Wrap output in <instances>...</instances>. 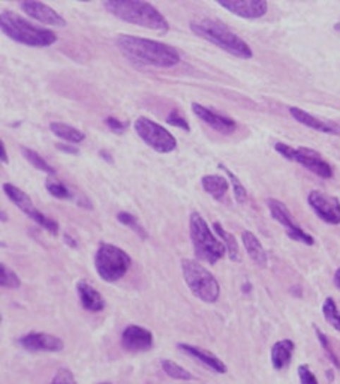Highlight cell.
Segmentation results:
<instances>
[{
	"mask_svg": "<svg viewBox=\"0 0 340 384\" xmlns=\"http://www.w3.org/2000/svg\"><path fill=\"white\" fill-rule=\"evenodd\" d=\"M181 272L188 284L189 290L197 299L205 303H214L221 296L219 282L210 274V272L201 266L195 260L185 258L181 260Z\"/></svg>",
	"mask_w": 340,
	"mask_h": 384,
	"instance_id": "6",
	"label": "cell"
},
{
	"mask_svg": "<svg viewBox=\"0 0 340 384\" xmlns=\"http://www.w3.org/2000/svg\"><path fill=\"white\" fill-rule=\"evenodd\" d=\"M201 185L204 191L210 194L216 200H222L229 190V182L224 176L217 175H209L201 179Z\"/></svg>",
	"mask_w": 340,
	"mask_h": 384,
	"instance_id": "23",
	"label": "cell"
},
{
	"mask_svg": "<svg viewBox=\"0 0 340 384\" xmlns=\"http://www.w3.org/2000/svg\"><path fill=\"white\" fill-rule=\"evenodd\" d=\"M322 314L327 320V323L332 325L333 329L340 332V311L337 309V305L333 297H327L322 305Z\"/></svg>",
	"mask_w": 340,
	"mask_h": 384,
	"instance_id": "27",
	"label": "cell"
},
{
	"mask_svg": "<svg viewBox=\"0 0 340 384\" xmlns=\"http://www.w3.org/2000/svg\"><path fill=\"white\" fill-rule=\"evenodd\" d=\"M0 29L9 40L28 47L44 48L57 42V35L53 30L35 26L9 9H4L0 14Z\"/></svg>",
	"mask_w": 340,
	"mask_h": 384,
	"instance_id": "4",
	"label": "cell"
},
{
	"mask_svg": "<svg viewBox=\"0 0 340 384\" xmlns=\"http://www.w3.org/2000/svg\"><path fill=\"white\" fill-rule=\"evenodd\" d=\"M117 219H119L120 224H123V226L129 227L132 231H135L142 240L147 239V233H145V230L142 228V226L140 224L138 219L135 216H133V215H130L128 212H119L117 214Z\"/></svg>",
	"mask_w": 340,
	"mask_h": 384,
	"instance_id": "31",
	"label": "cell"
},
{
	"mask_svg": "<svg viewBox=\"0 0 340 384\" xmlns=\"http://www.w3.org/2000/svg\"><path fill=\"white\" fill-rule=\"evenodd\" d=\"M4 192L9 198V200L21 210L24 215H28L30 219H33L36 224H40L44 230L54 234V236L59 233L57 222L54 219H51V218L45 216L44 214H41L40 210L35 207L33 202L30 200L29 195L26 192H23L20 188L14 187V185H11V183L4 185Z\"/></svg>",
	"mask_w": 340,
	"mask_h": 384,
	"instance_id": "10",
	"label": "cell"
},
{
	"mask_svg": "<svg viewBox=\"0 0 340 384\" xmlns=\"http://www.w3.org/2000/svg\"><path fill=\"white\" fill-rule=\"evenodd\" d=\"M219 168L224 170L225 175L228 176V179L231 180V185H233V190H234V197L237 203H245L248 200V192H246V188L243 187V183L238 180V178L234 175L233 171H231L229 168H226L224 164H219Z\"/></svg>",
	"mask_w": 340,
	"mask_h": 384,
	"instance_id": "29",
	"label": "cell"
},
{
	"mask_svg": "<svg viewBox=\"0 0 340 384\" xmlns=\"http://www.w3.org/2000/svg\"><path fill=\"white\" fill-rule=\"evenodd\" d=\"M65 243L71 245L72 248H77V242H75L74 239H72V238L69 236V234H65Z\"/></svg>",
	"mask_w": 340,
	"mask_h": 384,
	"instance_id": "40",
	"label": "cell"
},
{
	"mask_svg": "<svg viewBox=\"0 0 340 384\" xmlns=\"http://www.w3.org/2000/svg\"><path fill=\"white\" fill-rule=\"evenodd\" d=\"M50 384H78V383L75 381L74 374H72L69 369L62 368V369L57 371V374L54 376V378L51 380Z\"/></svg>",
	"mask_w": 340,
	"mask_h": 384,
	"instance_id": "35",
	"label": "cell"
},
{
	"mask_svg": "<svg viewBox=\"0 0 340 384\" xmlns=\"http://www.w3.org/2000/svg\"><path fill=\"white\" fill-rule=\"evenodd\" d=\"M267 206H269L270 209L272 216L279 222V224L285 227L289 239L301 242L309 246L315 243V239L310 236V234H308L298 224H296L293 215H291L288 207L282 202L274 200V198H269V200H267Z\"/></svg>",
	"mask_w": 340,
	"mask_h": 384,
	"instance_id": "11",
	"label": "cell"
},
{
	"mask_svg": "<svg viewBox=\"0 0 340 384\" xmlns=\"http://www.w3.org/2000/svg\"><path fill=\"white\" fill-rule=\"evenodd\" d=\"M130 264V257L121 248L111 243H101L95 255V269L105 282H116L123 278Z\"/></svg>",
	"mask_w": 340,
	"mask_h": 384,
	"instance_id": "7",
	"label": "cell"
},
{
	"mask_svg": "<svg viewBox=\"0 0 340 384\" xmlns=\"http://www.w3.org/2000/svg\"><path fill=\"white\" fill-rule=\"evenodd\" d=\"M241 240H243L245 250H246L248 255L250 257L252 262L258 267L264 269L267 266V263H269V258H267V252L264 250V246L261 245V242L258 240V238L250 231H243Z\"/></svg>",
	"mask_w": 340,
	"mask_h": 384,
	"instance_id": "22",
	"label": "cell"
},
{
	"mask_svg": "<svg viewBox=\"0 0 340 384\" xmlns=\"http://www.w3.org/2000/svg\"><path fill=\"white\" fill-rule=\"evenodd\" d=\"M190 30L200 38L222 48L224 52L240 59H250L253 56L250 47L243 41L237 33L231 30L226 24L209 17H200L192 20L189 24Z\"/></svg>",
	"mask_w": 340,
	"mask_h": 384,
	"instance_id": "2",
	"label": "cell"
},
{
	"mask_svg": "<svg viewBox=\"0 0 340 384\" xmlns=\"http://www.w3.org/2000/svg\"><path fill=\"white\" fill-rule=\"evenodd\" d=\"M105 123H107V127L110 128L111 131H114L116 134H123V131L128 128V123L120 122V120H117L114 117H107Z\"/></svg>",
	"mask_w": 340,
	"mask_h": 384,
	"instance_id": "37",
	"label": "cell"
},
{
	"mask_svg": "<svg viewBox=\"0 0 340 384\" xmlns=\"http://www.w3.org/2000/svg\"><path fill=\"white\" fill-rule=\"evenodd\" d=\"M21 153L23 156L26 158V161H29V163L36 168V170H40V171H44L47 173V175H56V170L47 163V161L40 155V153H36L35 151H32V149L29 147H23L21 149Z\"/></svg>",
	"mask_w": 340,
	"mask_h": 384,
	"instance_id": "26",
	"label": "cell"
},
{
	"mask_svg": "<svg viewBox=\"0 0 340 384\" xmlns=\"http://www.w3.org/2000/svg\"><path fill=\"white\" fill-rule=\"evenodd\" d=\"M315 332H317V337H318V339H320V342H321V345H322L324 351L327 353V356H329V359L332 361V363H333L337 369H340V361H339V357L336 356V353H334V350H333V347H332V344H330V339L327 338L325 333L321 332L318 327H315Z\"/></svg>",
	"mask_w": 340,
	"mask_h": 384,
	"instance_id": "33",
	"label": "cell"
},
{
	"mask_svg": "<svg viewBox=\"0 0 340 384\" xmlns=\"http://www.w3.org/2000/svg\"><path fill=\"white\" fill-rule=\"evenodd\" d=\"M111 16L137 26L152 29L157 32H166L169 24L162 12L157 11L152 4L141 0H107L102 4Z\"/></svg>",
	"mask_w": 340,
	"mask_h": 384,
	"instance_id": "3",
	"label": "cell"
},
{
	"mask_svg": "<svg viewBox=\"0 0 340 384\" xmlns=\"http://www.w3.org/2000/svg\"><path fill=\"white\" fill-rule=\"evenodd\" d=\"M50 131L56 135V137L72 144H80L81 141H84V139H86V134H84L83 131L71 125H66V123H62V122L50 123Z\"/></svg>",
	"mask_w": 340,
	"mask_h": 384,
	"instance_id": "24",
	"label": "cell"
},
{
	"mask_svg": "<svg viewBox=\"0 0 340 384\" xmlns=\"http://www.w3.org/2000/svg\"><path fill=\"white\" fill-rule=\"evenodd\" d=\"M45 188L53 197L60 198V200H71L72 198V192L65 187L62 182H59V180L48 179L45 182Z\"/></svg>",
	"mask_w": 340,
	"mask_h": 384,
	"instance_id": "32",
	"label": "cell"
},
{
	"mask_svg": "<svg viewBox=\"0 0 340 384\" xmlns=\"http://www.w3.org/2000/svg\"><path fill=\"white\" fill-rule=\"evenodd\" d=\"M101 384H111V383H101Z\"/></svg>",
	"mask_w": 340,
	"mask_h": 384,
	"instance_id": "43",
	"label": "cell"
},
{
	"mask_svg": "<svg viewBox=\"0 0 340 384\" xmlns=\"http://www.w3.org/2000/svg\"><path fill=\"white\" fill-rule=\"evenodd\" d=\"M133 128H135L138 137L156 152L169 153L177 146V140L171 132L147 117H138L133 123Z\"/></svg>",
	"mask_w": 340,
	"mask_h": 384,
	"instance_id": "9",
	"label": "cell"
},
{
	"mask_svg": "<svg viewBox=\"0 0 340 384\" xmlns=\"http://www.w3.org/2000/svg\"><path fill=\"white\" fill-rule=\"evenodd\" d=\"M20 9L30 18H35L36 21H40L42 24H48V26H54V28H65L66 26V20L59 14L56 9L51 6H48L42 2H35V0H24V2H20Z\"/></svg>",
	"mask_w": 340,
	"mask_h": 384,
	"instance_id": "13",
	"label": "cell"
},
{
	"mask_svg": "<svg viewBox=\"0 0 340 384\" xmlns=\"http://www.w3.org/2000/svg\"><path fill=\"white\" fill-rule=\"evenodd\" d=\"M217 5L241 18L257 20L267 14L269 5L264 0H219Z\"/></svg>",
	"mask_w": 340,
	"mask_h": 384,
	"instance_id": "14",
	"label": "cell"
},
{
	"mask_svg": "<svg viewBox=\"0 0 340 384\" xmlns=\"http://www.w3.org/2000/svg\"><path fill=\"white\" fill-rule=\"evenodd\" d=\"M298 378L300 384H320L318 378L310 371L309 365H300L298 366Z\"/></svg>",
	"mask_w": 340,
	"mask_h": 384,
	"instance_id": "36",
	"label": "cell"
},
{
	"mask_svg": "<svg viewBox=\"0 0 340 384\" xmlns=\"http://www.w3.org/2000/svg\"><path fill=\"white\" fill-rule=\"evenodd\" d=\"M166 123H168V125H173V127H177V128H180V129H183V131H186V132H190L189 123L186 122L185 117H181V116H180V113H178L177 110H173L171 113H169V115L166 116Z\"/></svg>",
	"mask_w": 340,
	"mask_h": 384,
	"instance_id": "34",
	"label": "cell"
},
{
	"mask_svg": "<svg viewBox=\"0 0 340 384\" xmlns=\"http://www.w3.org/2000/svg\"><path fill=\"white\" fill-rule=\"evenodd\" d=\"M296 350V344L291 339H282L272 347V365L276 371H284L289 366Z\"/></svg>",
	"mask_w": 340,
	"mask_h": 384,
	"instance_id": "21",
	"label": "cell"
},
{
	"mask_svg": "<svg viewBox=\"0 0 340 384\" xmlns=\"http://www.w3.org/2000/svg\"><path fill=\"white\" fill-rule=\"evenodd\" d=\"M189 227L192 246L198 260L209 264H216L221 258H224L226 252L225 245L214 236L209 224L200 214L193 212L190 215Z\"/></svg>",
	"mask_w": 340,
	"mask_h": 384,
	"instance_id": "5",
	"label": "cell"
},
{
	"mask_svg": "<svg viewBox=\"0 0 340 384\" xmlns=\"http://www.w3.org/2000/svg\"><path fill=\"white\" fill-rule=\"evenodd\" d=\"M192 111H193V115H195L198 119H201L205 123V125H209L210 128L219 131L222 134H231V132H234L237 128V123L234 119L216 113V111L204 107L201 104L193 103Z\"/></svg>",
	"mask_w": 340,
	"mask_h": 384,
	"instance_id": "17",
	"label": "cell"
},
{
	"mask_svg": "<svg viewBox=\"0 0 340 384\" xmlns=\"http://www.w3.org/2000/svg\"><path fill=\"white\" fill-rule=\"evenodd\" d=\"M289 113L298 123H301V125H305L310 129H315L322 134H330V135H337V137H340V125H337V123L334 122L321 120L318 117L306 113L305 110H301L298 107H291Z\"/></svg>",
	"mask_w": 340,
	"mask_h": 384,
	"instance_id": "18",
	"label": "cell"
},
{
	"mask_svg": "<svg viewBox=\"0 0 340 384\" xmlns=\"http://www.w3.org/2000/svg\"><path fill=\"white\" fill-rule=\"evenodd\" d=\"M18 345L28 351L57 353L63 350V341L44 332H32L18 339Z\"/></svg>",
	"mask_w": 340,
	"mask_h": 384,
	"instance_id": "15",
	"label": "cell"
},
{
	"mask_svg": "<svg viewBox=\"0 0 340 384\" xmlns=\"http://www.w3.org/2000/svg\"><path fill=\"white\" fill-rule=\"evenodd\" d=\"M274 151L281 153L285 159L294 161L298 163L309 171L315 173V175L322 178V179H332L333 178V167L327 163V161L318 153L317 151H312L308 147H291L285 143H276Z\"/></svg>",
	"mask_w": 340,
	"mask_h": 384,
	"instance_id": "8",
	"label": "cell"
},
{
	"mask_svg": "<svg viewBox=\"0 0 340 384\" xmlns=\"http://www.w3.org/2000/svg\"><path fill=\"white\" fill-rule=\"evenodd\" d=\"M213 230H214V233L217 234V236H219V238L222 239V243H224L225 248H226V252H228L229 258L233 260V262H238V260H240L238 243H237V240H236V238H234V234L228 233V231L219 224V222H214V224H213Z\"/></svg>",
	"mask_w": 340,
	"mask_h": 384,
	"instance_id": "25",
	"label": "cell"
},
{
	"mask_svg": "<svg viewBox=\"0 0 340 384\" xmlns=\"http://www.w3.org/2000/svg\"><path fill=\"white\" fill-rule=\"evenodd\" d=\"M121 345L125 350L132 353L149 351L153 347V335L150 330L132 325L121 333Z\"/></svg>",
	"mask_w": 340,
	"mask_h": 384,
	"instance_id": "16",
	"label": "cell"
},
{
	"mask_svg": "<svg viewBox=\"0 0 340 384\" xmlns=\"http://www.w3.org/2000/svg\"><path fill=\"white\" fill-rule=\"evenodd\" d=\"M120 53L133 64L156 68H173L180 62V53L171 45L140 38L133 35H120L116 41Z\"/></svg>",
	"mask_w": 340,
	"mask_h": 384,
	"instance_id": "1",
	"label": "cell"
},
{
	"mask_svg": "<svg viewBox=\"0 0 340 384\" xmlns=\"http://www.w3.org/2000/svg\"><path fill=\"white\" fill-rule=\"evenodd\" d=\"M334 29H336V30H339V32H340V23H337V24H336V26H334Z\"/></svg>",
	"mask_w": 340,
	"mask_h": 384,
	"instance_id": "42",
	"label": "cell"
},
{
	"mask_svg": "<svg viewBox=\"0 0 340 384\" xmlns=\"http://www.w3.org/2000/svg\"><path fill=\"white\" fill-rule=\"evenodd\" d=\"M162 365V369H164V373L168 376V377H171L174 380H181V381H189L192 380V374L189 373L188 369H185L183 366H180L177 365L176 362L173 361H168V359H164V361L161 362Z\"/></svg>",
	"mask_w": 340,
	"mask_h": 384,
	"instance_id": "28",
	"label": "cell"
},
{
	"mask_svg": "<svg viewBox=\"0 0 340 384\" xmlns=\"http://www.w3.org/2000/svg\"><path fill=\"white\" fill-rule=\"evenodd\" d=\"M0 286L2 289H18L21 286L20 278L14 270H11L5 263L0 264Z\"/></svg>",
	"mask_w": 340,
	"mask_h": 384,
	"instance_id": "30",
	"label": "cell"
},
{
	"mask_svg": "<svg viewBox=\"0 0 340 384\" xmlns=\"http://www.w3.org/2000/svg\"><path fill=\"white\" fill-rule=\"evenodd\" d=\"M177 347H178V349L181 351L186 353L188 356H190L193 359H197V361L201 362L202 365H205L207 368L213 369L214 373H217V374H226V371H228L226 365L221 361L219 357L214 356L213 353L205 351V350L200 349V347H193V345H189V344H178Z\"/></svg>",
	"mask_w": 340,
	"mask_h": 384,
	"instance_id": "19",
	"label": "cell"
},
{
	"mask_svg": "<svg viewBox=\"0 0 340 384\" xmlns=\"http://www.w3.org/2000/svg\"><path fill=\"white\" fill-rule=\"evenodd\" d=\"M0 153H2V156H0V159H2L4 164H8V155L5 152V143L0 141Z\"/></svg>",
	"mask_w": 340,
	"mask_h": 384,
	"instance_id": "39",
	"label": "cell"
},
{
	"mask_svg": "<svg viewBox=\"0 0 340 384\" xmlns=\"http://www.w3.org/2000/svg\"><path fill=\"white\" fill-rule=\"evenodd\" d=\"M308 203L310 209L321 221L327 224L339 226L340 224V202L339 198L327 195L321 191H312L308 195Z\"/></svg>",
	"mask_w": 340,
	"mask_h": 384,
	"instance_id": "12",
	"label": "cell"
},
{
	"mask_svg": "<svg viewBox=\"0 0 340 384\" xmlns=\"http://www.w3.org/2000/svg\"><path fill=\"white\" fill-rule=\"evenodd\" d=\"M57 149H59V151H62V152L68 153V155H78V153H80L78 149L74 147L72 144H62V143H57Z\"/></svg>",
	"mask_w": 340,
	"mask_h": 384,
	"instance_id": "38",
	"label": "cell"
},
{
	"mask_svg": "<svg viewBox=\"0 0 340 384\" xmlns=\"http://www.w3.org/2000/svg\"><path fill=\"white\" fill-rule=\"evenodd\" d=\"M334 286L340 290V267L337 269V272L334 274Z\"/></svg>",
	"mask_w": 340,
	"mask_h": 384,
	"instance_id": "41",
	"label": "cell"
},
{
	"mask_svg": "<svg viewBox=\"0 0 340 384\" xmlns=\"http://www.w3.org/2000/svg\"><path fill=\"white\" fill-rule=\"evenodd\" d=\"M77 291L83 308L90 313H99L105 308L104 297L96 291L86 281H80L77 284Z\"/></svg>",
	"mask_w": 340,
	"mask_h": 384,
	"instance_id": "20",
	"label": "cell"
}]
</instances>
